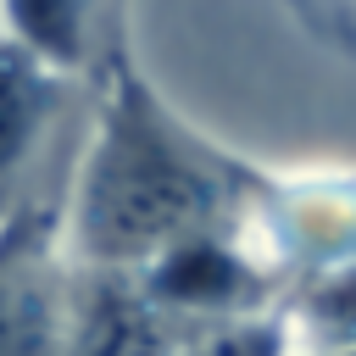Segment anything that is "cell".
Returning a JSON list of instances; mask_svg holds the SVG:
<instances>
[{"mask_svg":"<svg viewBox=\"0 0 356 356\" xmlns=\"http://www.w3.org/2000/svg\"><path fill=\"white\" fill-rule=\"evenodd\" d=\"M234 200L239 172L161 106L128 56H117L72 206L61 211L67 256L95 273H145L172 245L217 234Z\"/></svg>","mask_w":356,"mask_h":356,"instance_id":"cell-1","label":"cell"},{"mask_svg":"<svg viewBox=\"0 0 356 356\" xmlns=\"http://www.w3.org/2000/svg\"><path fill=\"white\" fill-rule=\"evenodd\" d=\"M78 261L67 256L50 206H11L0 217V356H56L67 334Z\"/></svg>","mask_w":356,"mask_h":356,"instance_id":"cell-2","label":"cell"},{"mask_svg":"<svg viewBox=\"0 0 356 356\" xmlns=\"http://www.w3.org/2000/svg\"><path fill=\"white\" fill-rule=\"evenodd\" d=\"M178 339H184V328L172 317H161L128 273L78 267L67 334H61L56 356H172Z\"/></svg>","mask_w":356,"mask_h":356,"instance_id":"cell-3","label":"cell"},{"mask_svg":"<svg viewBox=\"0 0 356 356\" xmlns=\"http://www.w3.org/2000/svg\"><path fill=\"white\" fill-rule=\"evenodd\" d=\"M61 89H67L61 67H50L44 56H33L11 33H0V217L11 206H22L11 189H17L22 167L33 161L39 139L50 134V122H56Z\"/></svg>","mask_w":356,"mask_h":356,"instance_id":"cell-4","label":"cell"},{"mask_svg":"<svg viewBox=\"0 0 356 356\" xmlns=\"http://www.w3.org/2000/svg\"><path fill=\"white\" fill-rule=\"evenodd\" d=\"M89 22H95V0H0V33H11L61 72L83 67Z\"/></svg>","mask_w":356,"mask_h":356,"instance_id":"cell-5","label":"cell"},{"mask_svg":"<svg viewBox=\"0 0 356 356\" xmlns=\"http://www.w3.org/2000/svg\"><path fill=\"white\" fill-rule=\"evenodd\" d=\"M172 356H289V328L278 317L245 312L211 328H195L172 345Z\"/></svg>","mask_w":356,"mask_h":356,"instance_id":"cell-6","label":"cell"},{"mask_svg":"<svg viewBox=\"0 0 356 356\" xmlns=\"http://www.w3.org/2000/svg\"><path fill=\"white\" fill-rule=\"evenodd\" d=\"M306 28H317L328 44H339L345 56H356V0H289Z\"/></svg>","mask_w":356,"mask_h":356,"instance_id":"cell-7","label":"cell"},{"mask_svg":"<svg viewBox=\"0 0 356 356\" xmlns=\"http://www.w3.org/2000/svg\"><path fill=\"white\" fill-rule=\"evenodd\" d=\"M345 356H356V345H350V350H345Z\"/></svg>","mask_w":356,"mask_h":356,"instance_id":"cell-8","label":"cell"}]
</instances>
